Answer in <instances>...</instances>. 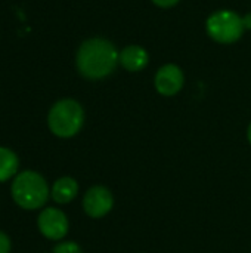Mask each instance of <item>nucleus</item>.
I'll use <instances>...</instances> for the list:
<instances>
[{
    "instance_id": "obj_1",
    "label": "nucleus",
    "mask_w": 251,
    "mask_h": 253,
    "mask_svg": "<svg viewBox=\"0 0 251 253\" xmlns=\"http://www.w3.org/2000/svg\"><path fill=\"white\" fill-rule=\"evenodd\" d=\"M120 61L117 47L107 39L95 37L86 40L77 52V68L80 74L90 80L109 76Z\"/></svg>"
},
{
    "instance_id": "obj_2",
    "label": "nucleus",
    "mask_w": 251,
    "mask_h": 253,
    "mask_svg": "<svg viewBox=\"0 0 251 253\" xmlns=\"http://www.w3.org/2000/svg\"><path fill=\"white\" fill-rule=\"evenodd\" d=\"M10 191L15 203L27 211L41 208L49 199V187L44 178L33 170L21 172L12 182Z\"/></svg>"
},
{
    "instance_id": "obj_3",
    "label": "nucleus",
    "mask_w": 251,
    "mask_h": 253,
    "mask_svg": "<svg viewBox=\"0 0 251 253\" xmlns=\"http://www.w3.org/2000/svg\"><path fill=\"white\" fill-rule=\"evenodd\" d=\"M49 129L59 138H71L84 123V111L74 99H61L49 111Z\"/></svg>"
},
{
    "instance_id": "obj_4",
    "label": "nucleus",
    "mask_w": 251,
    "mask_h": 253,
    "mask_svg": "<svg viewBox=\"0 0 251 253\" xmlns=\"http://www.w3.org/2000/svg\"><path fill=\"white\" fill-rule=\"evenodd\" d=\"M206 28H207L209 36L215 42L223 43V44L235 43L237 40L241 39L246 30L243 16L228 9H222V10L212 13L207 19Z\"/></svg>"
},
{
    "instance_id": "obj_5",
    "label": "nucleus",
    "mask_w": 251,
    "mask_h": 253,
    "mask_svg": "<svg viewBox=\"0 0 251 253\" xmlns=\"http://www.w3.org/2000/svg\"><path fill=\"white\" fill-rule=\"evenodd\" d=\"M40 233L50 240H61L68 233V219L65 213L55 208H46L38 216Z\"/></svg>"
},
{
    "instance_id": "obj_6",
    "label": "nucleus",
    "mask_w": 251,
    "mask_h": 253,
    "mask_svg": "<svg viewBox=\"0 0 251 253\" xmlns=\"http://www.w3.org/2000/svg\"><path fill=\"white\" fill-rule=\"evenodd\" d=\"M114 206L112 194L105 187H92L83 199L84 212L90 218H102L105 216Z\"/></svg>"
},
{
    "instance_id": "obj_7",
    "label": "nucleus",
    "mask_w": 251,
    "mask_h": 253,
    "mask_svg": "<svg viewBox=\"0 0 251 253\" xmlns=\"http://www.w3.org/2000/svg\"><path fill=\"white\" fill-rule=\"evenodd\" d=\"M183 82H185L183 73L175 64L163 65L157 71L155 79H154L157 92L164 96H173V95L179 93V90L183 86Z\"/></svg>"
},
{
    "instance_id": "obj_8",
    "label": "nucleus",
    "mask_w": 251,
    "mask_h": 253,
    "mask_svg": "<svg viewBox=\"0 0 251 253\" xmlns=\"http://www.w3.org/2000/svg\"><path fill=\"white\" fill-rule=\"evenodd\" d=\"M148 52L139 44H129L120 52V64L127 71H141L146 67Z\"/></svg>"
},
{
    "instance_id": "obj_9",
    "label": "nucleus",
    "mask_w": 251,
    "mask_h": 253,
    "mask_svg": "<svg viewBox=\"0 0 251 253\" xmlns=\"http://www.w3.org/2000/svg\"><path fill=\"white\" fill-rule=\"evenodd\" d=\"M77 193H78L77 181L70 176H64V178H59L53 184L52 199L59 205H65V203H70L71 200H74Z\"/></svg>"
},
{
    "instance_id": "obj_10",
    "label": "nucleus",
    "mask_w": 251,
    "mask_h": 253,
    "mask_svg": "<svg viewBox=\"0 0 251 253\" xmlns=\"http://www.w3.org/2000/svg\"><path fill=\"white\" fill-rule=\"evenodd\" d=\"M19 160L16 154L4 147H0V182L7 181L18 172Z\"/></svg>"
},
{
    "instance_id": "obj_11",
    "label": "nucleus",
    "mask_w": 251,
    "mask_h": 253,
    "mask_svg": "<svg viewBox=\"0 0 251 253\" xmlns=\"http://www.w3.org/2000/svg\"><path fill=\"white\" fill-rule=\"evenodd\" d=\"M53 253H81V249L74 242H64L53 248Z\"/></svg>"
},
{
    "instance_id": "obj_12",
    "label": "nucleus",
    "mask_w": 251,
    "mask_h": 253,
    "mask_svg": "<svg viewBox=\"0 0 251 253\" xmlns=\"http://www.w3.org/2000/svg\"><path fill=\"white\" fill-rule=\"evenodd\" d=\"M10 251V240L9 237L0 231V253H9Z\"/></svg>"
},
{
    "instance_id": "obj_13",
    "label": "nucleus",
    "mask_w": 251,
    "mask_h": 253,
    "mask_svg": "<svg viewBox=\"0 0 251 253\" xmlns=\"http://www.w3.org/2000/svg\"><path fill=\"white\" fill-rule=\"evenodd\" d=\"M179 0H152V3H155L160 7H172L178 3Z\"/></svg>"
},
{
    "instance_id": "obj_14",
    "label": "nucleus",
    "mask_w": 251,
    "mask_h": 253,
    "mask_svg": "<svg viewBox=\"0 0 251 253\" xmlns=\"http://www.w3.org/2000/svg\"><path fill=\"white\" fill-rule=\"evenodd\" d=\"M243 22H244V27L246 30H251V13H247L246 16H243Z\"/></svg>"
},
{
    "instance_id": "obj_15",
    "label": "nucleus",
    "mask_w": 251,
    "mask_h": 253,
    "mask_svg": "<svg viewBox=\"0 0 251 253\" xmlns=\"http://www.w3.org/2000/svg\"><path fill=\"white\" fill-rule=\"evenodd\" d=\"M247 139H249V142L251 144V123L250 126H249V130H247Z\"/></svg>"
}]
</instances>
